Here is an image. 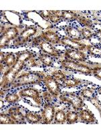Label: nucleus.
Here are the masks:
<instances>
[{"mask_svg":"<svg viewBox=\"0 0 101 135\" xmlns=\"http://www.w3.org/2000/svg\"><path fill=\"white\" fill-rule=\"evenodd\" d=\"M52 14L50 16V18H49V22L51 23L57 24L62 21V18H61V13L62 11L60 10H51Z\"/></svg>","mask_w":101,"mask_h":135,"instance_id":"30","label":"nucleus"},{"mask_svg":"<svg viewBox=\"0 0 101 135\" xmlns=\"http://www.w3.org/2000/svg\"><path fill=\"white\" fill-rule=\"evenodd\" d=\"M0 124H16V122L11 118L10 115L7 112H1Z\"/></svg>","mask_w":101,"mask_h":135,"instance_id":"28","label":"nucleus"},{"mask_svg":"<svg viewBox=\"0 0 101 135\" xmlns=\"http://www.w3.org/2000/svg\"><path fill=\"white\" fill-rule=\"evenodd\" d=\"M21 97L18 93H8L5 96V101L9 104H16L20 101Z\"/></svg>","mask_w":101,"mask_h":135,"instance_id":"29","label":"nucleus"},{"mask_svg":"<svg viewBox=\"0 0 101 135\" xmlns=\"http://www.w3.org/2000/svg\"><path fill=\"white\" fill-rule=\"evenodd\" d=\"M6 112L16 122V124H26L25 115L21 112V107L20 106H12V107L9 108Z\"/></svg>","mask_w":101,"mask_h":135,"instance_id":"13","label":"nucleus"},{"mask_svg":"<svg viewBox=\"0 0 101 135\" xmlns=\"http://www.w3.org/2000/svg\"><path fill=\"white\" fill-rule=\"evenodd\" d=\"M61 45L66 48H69L72 49L82 51H86L87 45H85L80 41H78L74 39L69 38L66 36H63L61 38Z\"/></svg>","mask_w":101,"mask_h":135,"instance_id":"11","label":"nucleus"},{"mask_svg":"<svg viewBox=\"0 0 101 135\" xmlns=\"http://www.w3.org/2000/svg\"><path fill=\"white\" fill-rule=\"evenodd\" d=\"M78 22H80V25H82L84 27H86L90 29H92V28H93V22H92V20H90V19L87 18H85L83 16H80L78 18Z\"/></svg>","mask_w":101,"mask_h":135,"instance_id":"31","label":"nucleus"},{"mask_svg":"<svg viewBox=\"0 0 101 135\" xmlns=\"http://www.w3.org/2000/svg\"><path fill=\"white\" fill-rule=\"evenodd\" d=\"M18 94L21 98L29 97L32 99L38 105H41L43 103V97H41L40 92L36 89L32 87L24 88L19 91Z\"/></svg>","mask_w":101,"mask_h":135,"instance_id":"10","label":"nucleus"},{"mask_svg":"<svg viewBox=\"0 0 101 135\" xmlns=\"http://www.w3.org/2000/svg\"><path fill=\"white\" fill-rule=\"evenodd\" d=\"M89 84H92V83L88 81H84L77 78L67 77L65 80L62 82L61 86L63 88H67V89H72V88H76L80 86H84Z\"/></svg>","mask_w":101,"mask_h":135,"instance_id":"15","label":"nucleus"},{"mask_svg":"<svg viewBox=\"0 0 101 135\" xmlns=\"http://www.w3.org/2000/svg\"><path fill=\"white\" fill-rule=\"evenodd\" d=\"M1 104H2V105H1V109H2L3 108V100H1Z\"/></svg>","mask_w":101,"mask_h":135,"instance_id":"41","label":"nucleus"},{"mask_svg":"<svg viewBox=\"0 0 101 135\" xmlns=\"http://www.w3.org/2000/svg\"><path fill=\"white\" fill-rule=\"evenodd\" d=\"M1 35L6 36L10 41H14L20 35V32L16 26H11L4 28L1 31Z\"/></svg>","mask_w":101,"mask_h":135,"instance_id":"16","label":"nucleus"},{"mask_svg":"<svg viewBox=\"0 0 101 135\" xmlns=\"http://www.w3.org/2000/svg\"><path fill=\"white\" fill-rule=\"evenodd\" d=\"M38 13L43 20H47V21H49L50 16L52 14L51 10H41L38 11Z\"/></svg>","mask_w":101,"mask_h":135,"instance_id":"36","label":"nucleus"},{"mask_svg":"<svg viewBox=\"0 0 101 135\" xmlns=\"http://www.w3.org/2000/svg\"><path fill=\"white\" fill-rule=\"evenodd\" d=\"M38 59L37 60V57L36 58H32L31 60L26 62V66L27 67H36V66H40V63L41 64V61L39 62H37V61H38Z\"/></svg>","mask_w":101,"mask_h":135,"instance_id":"37","label":"nucleus"},{"mask_svg":"<svg viewBox=\"0 0 101 135\" xmlns=\"http://www.w3.org/2000/svg\"><path fill=\"white\" fill-rule=\"evenodd\" d=\"M63 55L64 58L73 60V61L84 62V63H92V61H90L88 60V57L86 53L82 51L66 48L63 51Z\"/></svg>","mask_w":101,"mask_h":135,"instance_id":"8","label":"nucleus"},{"mask_svg":"<svg viewBox=\"0 0 101 135\" xmlns=\"http://www.w3.org/2000/svg\"><path fill=\"white\" fill-rule=\"evenodd\" d=\"M55 112V105L52 103L46 102L43 105L41 109V116L43 118L42 124H52L54 120Z\"/></svg>","mask_w":101,"mask_h":135,"instance_id":"9","label":"nucleus"},{"mask_svg":"<svg viewBox=\"0 0 101 135\" xmlns=\"http://www.w3.org/2000/svg\"><path fill=\"white\" fill-rule=\"evenodd\" d=\"M86 51L89 55H92L95 57H100L101 48L98 47L94 45H88Z\"/></svg>","mask_w":101,"mask_h":135,"instance_id":"27","label":"nucleus"},{"mask_svg":"<svg viewBox=\"0 0 101 135\" xmlns=\"http://www.w3.org/2000/svg\"><path fill=\"white\" fill-rule=\"evenodd\" d=\"M24 115L26 122L29 124H42L43 118L41 114H39L37 112L27 110Z\"/></svg>","mask_w":101,"mask_h":135,"instance_id":"19","label":"nucleus"},{"mask_svg":"<svg viewBox=\"0 0 101 135\" xmlns=\"http://www.w3.org/2000/svg\"><path fill=\"white\" fill-rule=\"evenodd\" d=\"M59 63L61 65V68L65 70L80 72V74L85 75H92V68L94 64L92 62L91 64H88L63 58V60H60Z\"/></svg>","mask_w":101,"mask_h":135,"instance_id":"3","label":"nucleus"},{"mask_svg":"<svg viewBox=\"0 0 101 135\" xmlns=\"http://www.w3.org/2000/svg\"><path fill=\"white\" fill-rule=\"evenodd\" d=\"M92 75L97 78L98 80H101V66L98 64L94 63L92 68Z\"/></svg>","mask_w":101,"mask_h":135,"instance_id":"33","label":"nucleus"},{"mask_svg":"<svg viewBox=\"0 0 101 135\" xmlns=\"http://www.w3.org/2000/svg\"><path fill=\"white\" fill-rule=\"evenodd\" d=\"M51 76L55 78L57 81L62 82L67 78V76L65 74V72L62 70H56L51 73Z\"/></svg>","mask_w":101,"mask_h":135,"instance_id":"32","label":"nucleus"},{"mask_svg":"<svg viewBox=\"0 0 101 135\" xmlns=\"http://www.w3.org/2000/svg\"><path fill=\"white\" fill-rule=\"evenodd\" d=\"M53 122L54 124H63L67 123L66 112L64 109H58L56 111Z\"/></svg>","mask_w":101,"mask_h":135,"instance_id":"22","label":"nucleus"},{"mask_svg":"<svg viewBox=\"0 0 101 135\" xmlns=\"http://www.w3.org/2000/svg\"><path fill=\"white\" fill-rule=\"evenodd\" d=\"M5 57H6V53L3 52V51H1V64H3V61L5 60Z\"/></svg>","mask_w":101,"mask_h":135,"instance_id":"39","label":"nucleus"},{"mask_svg":"<svg viewBox=\"0 0 101 135\" xmlns=\"http://www.w3.org/2000/svg\"><path fill=\"white\" fill-rule=\"evenodd\" d=\"M80 14H78L75 12L71 10H63L61 13L62 20L66 22L78 21Z\"/></svg>","mask_w":101,"mask_h":135,"instance_id":"21","label":"nucleus"},{"mask_svg":"<svg viewBox=\"0 0 101 135\" xmlns=\"http://www.w3.org/2000/svg\"><path fill=\"white\" fill-rule=\"evenodd\" d=\"M37 38L44 40L51 44L54 45H61V37L57 31L53 29H49L47 31L42 32L41 35L37 36Z\"/></svg>","mask_w":101,"mask_h":135,"instance_id":"12","label":"nucleus"},{"mask_svg":"<svg viewBox=\"0 0 101 135\" xmlns=\"http://www.w3.org/2000/svg\"><path fill=\"white\" fill-rule=\"evenodd\" d=\"M38 59L40 60L42 64L46 67H53L54 65L55 58L50 55L40 51L38 54Z\"/></svg>","mask_w":101,"mask_h":135,"instance_id":"20","label":"nucleus"},{"mask_svg":"<svg viewBox=\"0 0 101 135\" xmlns=\"http://www.w3.org/2000/svg\"><path fill=\"white\" fill-rule=\"evenodd\" d=\"M65 32L67 37L72 38V39L80 42L83 40L81 34L78 30V28H75L74 26L67 25L65 28Z\"/></svg>","mask_w":101,"mask_h":135,"instance_id":"18","label":"nucleus"},{"mask_svg":"<svg viewBox=\"0 0 101 135\" xmlns=\"http://www.w3.org/2000/svg\"><path fill=\"white\" fill-rule=\"evenodd\" d=\"M78 30L80 31V34H81L82 37L83 39H85V40H90L91 38L93 37H94L96 35H97V32H92V31L88 28L86 27H83V28H80L78 27Z\"/></svg>","mask_w":101,"mask_h":135,"instance_id":"26","label":"nucleus"},{"mask_svg":"<svg viewBox=\"0 0 101 135\" xmlns=\"http://www.w3.org/2000/svg\"><path fill=\"white\" fill-rule=\"evenodd\" d=\"M29 47H35L40 49L41 51L44 54H49L55 59H60L63 56V51L57 49L54 45L49 43L44 40L38 38L37 37L31 40L30 44L27 45Z\"/></svg>","mask_w":101,"mask_h":135,"instance_id":"4","label":"nucleus"},{"mask_svg":"<svg viewBox=\"0 0 101 135\" xmlns=\"http://www.w3.org/2000/svg\"><path fill=\"white\" fill-rule=\"evenodd\" d=\"M79 120L85 124H98V120L95 118L94 114L88 109H82L79 111Z\"/></svg>","mask_w":101,"mask_h":135,"instance_id":"14","label":"nucleus"},{"mask_svg":"<svg viewBox=\"0 0 101 135\" xmlns=\"http://www.w3.org/2000/svg\"><path fill=\"white\" fill-rule=\"evenodd\" d=\"M11 41L9 40L6 36L1 35L0 37V48L1 49L9 47V43Z\"/></svg>","mask_w":101,"mask_h":135,"instance_id":"34","label":"nucleus"},{"mask_svg":"<svg viewBox=\"0 0 101 135\" xmlns=\"http://www.w3.org/2000/svg\"><path fill=\"white\" fill-rule=\"evenodd\" d=\"M16 55L17 61H21L24 62H28L32 58H36L37 57V54L35 53L32 52V51L31 50H24L22 51L15 53Z\"/></svg>","mask_w":101,"mask_h":135,"instance_id":"17","label":"nucleus"},{"mask_svg":"<svg viewBox=\"0 0 101 135\" xmlns=\"http://www.w3.org/2000/svg\"><path fill=\"white\" fill-rule=\"evenodd\" d=\"M43 84L48 92L57 99L61 93V84L51 75H46L43 79Z\"/></svg>","mask_w":101,"mask_h":135,"instance_id":"7","label":"nucleus"},{"mask_svg":"<svg viewBox=\"0 0 101 135\" xmlns=\"http://www.w3.org/2000/svg\"><path fill=\"white\" fill-rule=\"evenodd\" d=\"M95 89L96 88L94 86L92 88L90 87H85L84 89H81L78 94L79 95H80L83 99H86L87 100H90L93 97L96 96L94 95V92H95Z\"/></svg>","mask_w":101,"mask_h":135,"instance_id":"24","label":"nucleus"},{"mask_svg":"<svg viewBox=\"0 0 101 135\" xmlns=\"http://www.w3.org/2000/svg\"><path fill=\"white\" fill-rule=\"evenodd\" d=\"M43 98L44 99L47 103H53V99H55L52 95H50L48 91H44L43 93Z\"/></svg>","mask_w":101,"mask_h":135,"instance_id":"38","label":"nucleus"},{"mask_svg":"<svg viewBox=\"0 0 101 135\" xmlns=\"http://www.w3.org/2000/svg\"><path fill=\"white\" fill-rule=\"evenodd\" d=\"M38 32V28L36 26H26L20 35L14 41H13V45L14 47H24L27 45L29 42H31V37L35 35Z\"/></svg>","mask_w":101,"mask_h":135,"instance_id":"6","label":"nucleus"},{"mask_svg":"<svg viewBox=\"0 0 101 135\" xmlns=\"http://www.w3.org/2000/svg\"><path fill=\"white\" fill-rule=\"evenodd\" d=\"M26 67L27 66L26 62L18 61L12 67L8 68L2 76L1 84H0L1 90L4 91V92L9 91V89L16 77L19 75L20 72Z\"/></svg>","mask_w":101,"mask_h":135,"instance_id":"2","label":"nucleus"},{"mask_svg":"<svg viewBox=\"0 0 101 135\" xmlns=\"http://www.w3.org/2000/svg\"><path fill=\"white\" fill-rule=\"evenodd\" d=\"M89 101H90L91 103L95 106V108H97V109L98 110L100 113V118H101V102L98 99L97 96H94V97H92L91 99H90Z\"/></svg>","mask_w":101,"mask_h":135,"instance_id":"35","label":"nucleus"},{"mask_svg":"<svg viewBox=\"0 0 101 135\" xmlns=\"http://www.w3.org/2000/svg\"><path fill=\"white\" fill-rule=\"evenodd\" d=\"M67 124H74L79 121V112L76 111H67L66 112Z\"/></svg>","mask_w":101,"mask_h":135,"instance_id":"25","label":"nucleus"},{"mask_svg":"<svg viewBox=\"0 0 101 135\" xmlns=\"http://www.w3.org/2000/svg\"><path fill=\"white\" fill-rule=\"evenodd\" d=\"M98 92L100 95H101V87H100L99 89H98Z\"/></svg>","mask_w":101,"mask_h":135,"instance_id":"40","label":"nucleus"},{"mask_svg":"<svg viewBox=\"0 0 101 135\" xmlns=\"http://www.w3.org/2000/svg\"><path fill=\"white\" fill-rule=\"evenodd\" d=\"M45 76L44 72L40 71H28L23 72L16 77L9 90L28 85H40L43 83V79Z\"/></svg>","mask_w":101,"mask_h":135,"instance_id":"1","label":"nucleus"},{"mask_svg":"<svg viewBox=\"0 0 101 135\" xmlns=\"http://www.w3.org/2000/svg\"><path fill=\"white\" fill-rule=\"evenodd\" d=\"M100 57H101V55H100Z\"/></svg>","mask_w":101,"mask_h":135,"instance_id":"42","label":"nucleus"},{"mask_svg":"<svg viewBox=\"0 0 101 135\" xmlns=\"http://www.w3.org/2000/svg\"><path fill=\"white\" fill-rule=\"evenodd\" d=\"M17 58L16 55L13 52H8L6 53V57L3 62V64L4 65L5 67L7 68L12 67L16 63Z\"/></svg>","mask_w":101,"mask_h":135,"instance_id":"23","label":"nucleus"},{"mask_svg":"<svg viewBox=\"0 0 101 135\" xmlns=\"http://www.w3.org/2000/svg\"><path fill=\"white\" fill-rule=\"evenodd\" d=\"M61 103H67L72 105L74 111L79 112L83 109L85 104H84V99L74 92H62L59 96Z\"/></svg>","mask_w":101,"mask_h":135,"instance_id":"5","label":"nucleus"}]
</instances>
